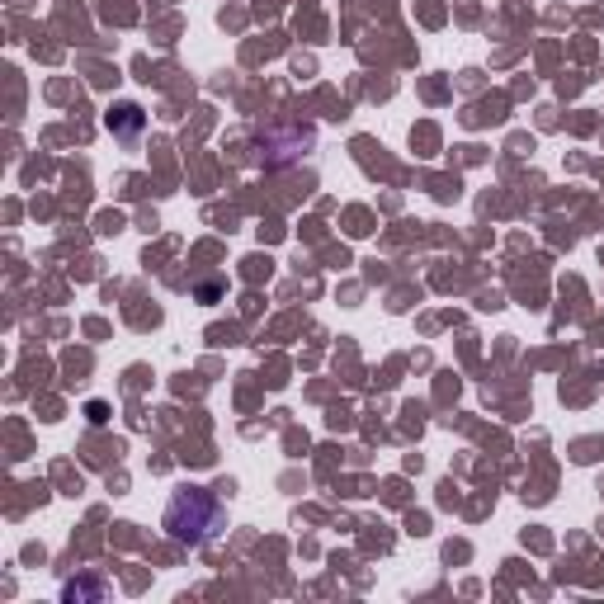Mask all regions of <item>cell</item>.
<instances>
[{
    "mask_svg": "<svg viewBox=\"0 0 604 604\" xmlns=\"http://www.w3.org/2000/svg\"><path fill=\"white\" fill-rule=\"evenodd\" d=\"M223 529H227V510L217 505L213 491H203V486H180L175 496H171V505H166V534L175 543L199 547V543L217 538Z\"/></svg>",
    "mask_w": 604,
    "mask_h": 604,
    "instance_id": "cell-1",
    "label": "cell"
},
{
    "mask_svg": "<svg viewBox=\"0 0 604 604\" xmlns=\"http://www.w3.org/2000/svg\"><path fill=\"white\" fill-rule=\"evenodd\" d=\"M109 123H123V132L132 137L137 128H142V109H132V104H123V109H119V114H114V119H109Z\"/></svg>",
    "mask_w": 604,
    "mask_h": 604,
    "instance_id": "cell-2",
    "label": "cell"
},
{
    "mask_svg": "<svg viewBox=\"0 0 604 604\" xmlns=\"http://www.w3.org/2000/svg\"><path fill=\"white\" fill-rule=\"evenodd\" d=\"M90 421H95V425L109 421V406H104V401H90Z\"/></svg>",
    "mask_w": 604,
    "mask_h": 604,
    "instance_id": "cell-3",
    "label": "cell"
}]
</instances>
